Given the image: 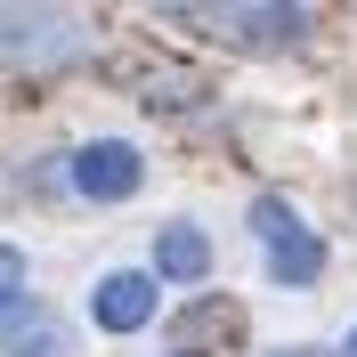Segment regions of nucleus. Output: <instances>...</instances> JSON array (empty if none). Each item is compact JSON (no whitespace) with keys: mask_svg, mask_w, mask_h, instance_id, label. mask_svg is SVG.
Returning <instances> with one entry per match:
<instances>
[{"mask_svg":"<svg viewBox=\"0 0 357 357\" xmlns=\"http://www.w3.org/2000/svg\"><path fill=\"white\" fill-rule=\"evenodd\" d=\"M171 17H187V24H203L211 41H227V49H301L309 41V8H171Z\"/></svg>","mask_w":357,"mask_h":357,"instance_id":"nucleus-1","label":"nucleus"},{"mask_svg":"<svg viewBox=\"0 0 357 357\" xmlns=\"http://www.w3.org/2000/svg\"><path fill=\"white\" fill-rule=\"evenodd\" d=\"M82 49H89V24L57 17V8H0V57L8 66H57Z\"/></svg>","mask_w":357,"mask_h":357,"instance_id":"nucleus-2","label":"nucleus"},{"mask_svg":"<svg viewBox=\"0 0 357 357\" xmlns=\"http://www.w3.org/2000/svg\"><path fill=\"white\" fill-rule=\"evenodd\" d=\"M252 227H260V244H268V268H276V284H317V276H325V244H317L309 227L292 220V203L260 195V203H252Z\"/></svg>","mask_w":357,"mask_h":357,"instance_id":"nucleus-3","label":"nucleus"},{"mask_svg":"<svg viewBox=\"0 0 357 357\" xmlns=\"http://www.w3.org/2000/svg\"><path fill=\"white\" fill-rule=\"evenodd\" d=\"M73 187H82L89 203H122L138 187V146H122V138L82 146V155H73Z\"/></svg>","mask_w":357,"mask_h":357,"instance_id":"nucleus-4","label":"nucleus"},{"mask_svg":"<svg viewBox=\"0 0 357 357\" xmlns=\"http://www.w3.org/2000/svg\"><path fill=\"white\" fill-rule=\"evenodd\" d=\"M0 349H17V357H73L66 325L41 309V301H0Z\"/></svg>","mask_w":357,"mask_h":357,"instance_id":"nucleus-5","label":"nucleus"},{"mask_svg":"<svg viewBox=\"0 0 357 357\" xmlns=\"http://www.w3.org/2000/svg\"><path fill=\"white\" fill-rule=\"evenodd\" d=\"M146 317H155V276L114 268L106 284H98V325H106V333H138Z\"/></svg>","mask_w":357,"mask_h":357,"instance_id":"nucleus-6","label":"nucleus"},{"mask_svg":"<svg viewBox=\"0 0 357 357\" xmlns=\"http://www.w3.org/2000/svg\"><path fill=\"white\" fill-rule=\"evenodd\" d=\"M203 268H211V244H203V227H187V220H178V227H162V236H155V276H162V284H195Z\"/></svg>","mask_w":357,"mask_h":357,"instance_id":"nucleus-7","label":"nucleus"},{"mask_svg":"<svg viewBox=\"0 0 357 357\" xmlns=\"http://www.w3.org/2000/svg\"><path fill=\"white\" fill-rule=\"evenodd\" d=\"M227 333H236V309H227V301H203V309H187V317L171 325V341H178L187 357H195L203 341H227Z\"/></svg>","mask_w":357,"mask_h":357,"instance_id":"nucleus-8","label":"nucleus"},{"mask_svg":"<svg viewBox=\"0 0 357 357\" xmlns=\"http://www.w3.org/2000/svg\"><path fill=\"white\" fill-rule=\"evenodd\" d=\"M0 301H24V252L0 244Z\"/></svg>","mask_w":357,"mask_h":357,"instance_id":"nucleus-9","label":"nucleus"},{"mask_svg":"<svg viewBox=\"0 0 357 357\" xmlns=\"http://www.w3.org/2000/svg\"><path fill=\"white\" fill-rule=\"evenodd\" d=\"M341 357H357V333H349V349H341Z\"/></svg>","mask_w":357,"mask_h":357,"instance_id":"nucleus-10","label":"nucleus"},{"mask_svg":"<svg viewBox=\"0 0 357 357\" xmlns=\"http://www.w3.org/2000/svg\"><path fill=\"white\" fill-rule=\"evenodd\" d=\"M292 357H301V349H292Z\"/></svg>","mask_w":357,"mask_h":357,"instance_id":"nucleus-11","label":"nucleus"}]
</instances>
